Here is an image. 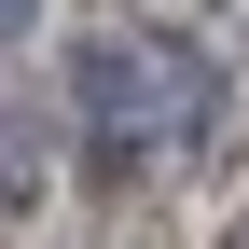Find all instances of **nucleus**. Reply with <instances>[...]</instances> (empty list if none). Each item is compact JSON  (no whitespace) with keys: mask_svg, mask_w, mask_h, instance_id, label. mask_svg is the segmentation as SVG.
Segmentation results:
<instances>
[{"mask_svg":"<svg viewBox=\"0 0 249 249\" xmlns=\"http://www.w3.org/2000/svg\"><path fill=\"white\" fill-rule=\"evenodd\" d=\"M208 111H222V70H208V42H180V28H97V42L70 55V124H83V166L97 180H139V166H166V152H194Z\"/></svg>","mask_w":249,"mask_h":249,"instance_id":"nucleus-1","label":"nucleus"},{"mask_svg":"<svg viewBox=\"0 0 249 249\" xmlns=\"http://www.w3.org/2000/svg\"><path fill=\"white\" fill-rule=\"evenodd\" d=\"M28 28H42V0H0V42H28Z\"/></svg>","mask_w":249,"mask_h":249,"instance_id":"nucleus-3","label":"nucleus"},{"mask_svg":"<svg viewBox=\"0 0 249 249\" xmlns=\"http://www.w3.org/2000/svg\"><path fill=\"white\" fill-rule=\"evenodd\" d=\"M28 166H42V139H28V124H0V208H28V194H42Z\"/></svg>","mask_w":249,"mask_h":249,"instance_id":"nucleus-2","label":"nucleus"},{"mask_svg":"<svg viewBox=\"0 0 249 249\" xmlns=\"http://www.w3.org/2000/svg\"><path fill=\"white\" fill-rule=\"evenodd\" d=\"M222 249H249V222H235V235H222Z\"/></svg>","mask_w":249,"mask_h":249,"instance_id":"nucleus-4","label":"nucleus"}]
</instances>
